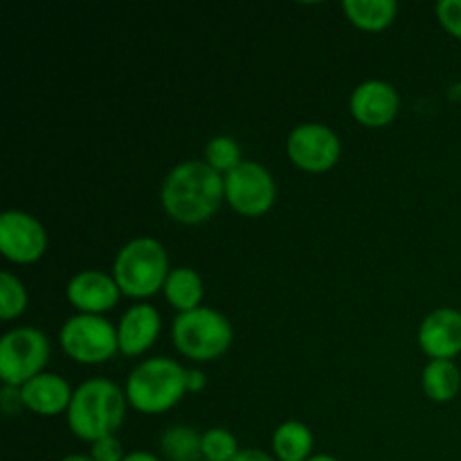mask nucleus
Wrapping results in <instances>:
<instances>
[{
	"label": "nucleus",
	"instance_id": "f257e3e1",
	"mask_svg": "<svg viewBox=\"0 0 461 461\" xmlns=\"http://www.w3.org/2000/svg\"><path fill=\"white\" fill-rule=\"evenodd\" d=\"M160 201L167 214L178 223H203L225 201L223 174L205 160L178 162L162 180Z\"/></svg>",
	"mask_w": 461,
	"mask_h": 461
},
{
	"label": "nucleus",
	"instance_id": "f03ea898",
	"mask_svg": "<svg viewBox=\"0 0 461 461\" xmlns=\"http://www.w3.org/2000/svg\"><path fill=\"white\" fill-rule=\"evenodd\" d=\"M126 394L108 378H88L72 392L68 405V428L84 441H97L115 435L126 417Z\"/></svg>",
	"mask_w": 461,
	"mask_h": 461
},
{
	"label": "nucleus",
	"instance_id": "7ed1b4c3",
	"mask_svg": "<svg viewBox=\"0 0 461 461\" xmlns=\"http://www.w3.org/2000/svg\"><path fill=\"white\" fill-rule=\"evenodd\" d=\"M124 394L138 412H167L187 394V369L165 356L149 358L129 374Z\"/></svg>",
	"mask_w": 461,
	"mask_h": 461
},
{
	"label": "nucleus",
	"instance_id": "20e7f679",
	"mask_svg": "<svg viewBox=\"0 0 461 461\" xmlns=\"http://www.w3.org/2000/svg\"><path fill=\"white\" fill-rule=\"evenodd\" d=\"M169 257L153 237H135L120 248L113 261V277L124 295L151 297L169 277Z\"/></svg>",
	"mask_w": 461,
	"mask_h": 461
},
{
	"label": "nucleus",
	"instance_id": "39448f33",
	"mask_svg": "<svg viewBox=\"0 0 461 461\" xmlns=\"http://www.w3.org/2000/svg\"><path fill=\"white\" fill-rule=\"evenodd\" d=\"M232 324L210 306H198L194 311L178 313L171 322L174 347L187 358L198 363H210L223 356L232 342Z\"/></svg>",
	"mask_w": 461,
	"mask_h": 461
},
{
	"label": "nucleus",
	"instance_id": "423d86ee",
	"mask_svg": "<svg viewBox=\"0 0 461 461\" xmlns=\"http://www.w3.org/2000/svg\"><path fill=\"white\" fill-rule=\"evenodd\" d=\"M50 358V340L34 327L9 329L0 340V378L3 385L23 387L43 374Z\"/></svg>",
	"mask_w": 461,
	"mask_h": 461
},
{
	"label": "nucleus",
	"instance_id": "0eeeda50",
	"mask_svg": "<svg viewBox=\"0 0 461 461\" xmlns=\"http://www.w3.org/2000/svg\"><path fill=\"white\" fill-rule=\"evenodd\" d=\"M59 342L72 360L81 365H99L120 351L117 329L102 315L77 313L61 324Z\"/></svg>",
	"mask_w": 461,
	"mask_h": 461
},
{
	"label": "nucleus",
	"instance_id": "6e6552de",
	"mask_svg": "<svg viewBox=\"0 0 461 461\" xmlns=\"http://www.w3.org/2000/svg\"><path fill=\"white\" fill-rule=\"evenodd\" d=\"M225 201L243 216H261L275 205L277 185L261 162L243 160L223 176Z\"/></svg>",
	"mask_w": 461,
	"mask_h": 461
},
{
	"label": "nucleus",
	"instance_id": "1a4fd4ad",
	"mask_svg": "<svg viewBox=\"0 0 461 461\" xmlns=\"http://www.w3.org/2000/svg\"><path fill=\"white\" fill-rule=\"evenodd\" d=\"M288 158L304 171H329L340 160L342 142L331 126L322 122H304L288 133Z\"/></svg>",
	"mask_w": 461,
	"mask_h": 461
},
{
	"label": "nucleus",
	"instance_id": "9d476101",
	"mask_svg": "<svg viewBox=\"0 0 461 461\" xmlns=\"http://www.w3.org/2000/svg\"><path fill=\"white\" fill-rule=\"evenodd\" d=\"M48 248V232L43 223L30 212L5 210L0 216V252L16 264H32L41 259Z\"/></svg>",
	"mask_w": 461,
	"mask_h": 461
},
{
	"label": "nucleus",
	"instance_id": "9b49d317",
	"mask_svg": "<svg viewBox=\"0 0 461 461\" xmlns=\"http://www.w3.org/2000/svg\"><path fill=\"white\" fill-rule=\"evenodd\" d=\"M399 90L385 79H365L351 90L349 111L356 122L369 129L387 126L399 115Z\"/></svg>",
	"mask_w": 461,
	"mask_h": 461
},
{
	"label": "nucleus",
	"instance_id": "f8f14e48",
	"mask_svg": "<svg viewBox=\"0 0 461 461\" xmlns=\"http://www.w3.org/2000/svg\"><path fill=\"white\" fill-rule=\"evenodd\" d=\"M417 340L430 360H453L461 354V311L453 306L430 311L419 324Z\"/></svg>",
	"mask_w": 461,
	"mask_h": 461
},
{
	"label": "nucleus",
	"instance_id": "ddd939ff",
	"mask_svg": "<svg viewBox=\"0 0 461 461\" xmlns=\"http://www.w3.org/2000/svg\"><path fill=\"white\" fill-rule=\"evenodd\" d=\"M122 291L115 277L104 270L88 268L72 275L66 286V297L79 313L102 315L104 311L113 309L120 300Z\"/></svg>",
	"mask_w": 461,
	"mask_h": 461
},
{
	"label": "nucleus",
	"instance_id": "4468645a",
	"mask_svg": "<svg viewBox=\"0 0 461 461\" xmlns=\"http://www.w3.org/2000/svg\"><path fill=\"white\" fill-rule=\"evenodd\" d=\"M160 333V313L156 306L140 302L126 309L117 324V345L124 356H140L156 342Z\"/></svg>",
	"mask_w": 461,
	"mask_h": 461
},
{
	"label": "nucleus",
	"instance_id": "2eb2a0df",
	"mask_svg": "<svg viewBox=\"0 0 461 461\" xmlns=\"http://www.w3.org/2000/svg\"><path fill=\"white\" fill-rule=\"evenodd\" d=\"M72 392L75 390H70V383L52 372L39 374V376H34L21 387L25 408L30 412L41 414V417H54V414L68 412Z\"/></svg>",
	"mask_w": 461,
	"mask_h": 461
},
{
	"label": "nucleus",
	"instance_id": "dca6fc26",
	"mask_svg": "<svg viewBox=\"0 0 461 461\" xmlns=\"http://www.w3.org/2000/svg\"><path fill=\"white\" fill-rule=\"evenodd\" d=\"M273 453L279 461H309L313 457V432L306 423L284 421L273 432Z\"/></svg>",
	"mask_w": 461,
	"mask_h": 461
},
{
	"label": "nucleus",
	"instance_id": "f3484780",
	"mask_svg": "<svg viewBox=\"0 0 461 461\" xmlns=\"http://www.w3.org/2000/svg\"><path fill=\"white\" fill-rule=\"evenodd\" d=\"M162 293L178 313H185V311H194L201 306L205 288H203V279L196 270L189 266H178V268L169 270Z\"/></svg>",
	"mask_w": 461,
	"mask_h": 461
},
{
	"label": "nucleus",
	"instance_id": "a211bd4d",
	"mask_svg": "<svg viewBox=\"0 0 461 461\" xmlns=\"http://www.w3.org/2000/svg\"><path fill=\"white\" fill-rule=\"evenodd\" d=\"M421 387L435 403H446L457 396L461 374L453 360H430L421 372Z\"/></svg>",
	"mask_w": 461,
	"mask_h": 461
},
{
	"label": "nucleus",
	"instance_id": "6ab92c4d",
	"mask_svg": "<svg viewBox=\"0 0 461 461\" xmlns=\"http://www.w3.org/2000/svg\"><path fill=\"white\" fill-rule=\"evenodd\" d=\"M342 9L356 27L369 32L385 30L399 14V5L394 0H345Z\"/></svg>",
	"mask_w": 461,
	"mask_h": 461
},
{
	"label": "nucleus",
	"instance_id": "aec40b11",
	"mask_svg": "<svg viewBox=\"0 0 461 461\" xmlns=\"http://www.w3.org/2000/svg\"><path fill=\"white\" fill-rule=\"evenodd\" d=\"M203 432L196 428L185 426H169L160 435V453L167 461H203L201 448Z\"/></svg>",
	"mask_w": 461,
	"mask_h": 461
},
{
	"label": "nucleus",
	"instance_id": "412c9836",
	"mask_svg": "<svg viewBox=\"0 0 461 461\" xmlns=\"http://www.w3.org/2000/svg\"><path fill=\"white\" fill-rule=\"evenodd\" d=\"M205 162L216 169L219 174H228L234 167H239L243 162L241 147L234 138L230 135H214L210 142L205 144Z\"/></svg>",
	"mask_w": 461,
	"mask_h": 461
},
{
	"label": "nucleus",
	"instance_id": "4be33fe9",
	"mask_svg": "<svg viewBox=\"0 0 461 461\" xmlns=\"http://www.w3.org/2000/svg\"><path fill=\"white\" fill-rule=\"evenodd\" d=\"M203 461H232L239 455V441L228 428H207L201 439Z\"/></svg>",
	"mask_w": 461,
	"mask_h": 461
},
{
	"label": "nucleus",
	"instance_id": "5701e85b",
	"mask_svg": "<svg viewBox=\"0 0 461 461\" xmlns=\"http://www.w3.org/2000/svg\"><path fill=\"white\" fill-rule=\"evenodd\" d=\"M27 309V288L9 270L0 273V318L14 320Z\"/></svg>",
	"mask_w": 461,
	"mask_h": 461
},
{
	"label": "nucleus",
	"instance_id": "b1692460",
	"mask_svg": "<svg viewBox=\"0 0 461 461\" xmlns=\"http://www.w3.org/2000/svg\"><path fill=\"white\" fill-rule=\"evenodd\" d=\"M129 453H124V446L115 435L104 437L90 444V459L93 461H124Z\"/></svg>",
	"mask_w": 461,
	"mask_h": 461
},
{
	"label": "nucleus",
	"instance_id": "393cba45",
	"mask_svg": "<svg viewBox=\"0 0 461 461\" xmlns=\"http://www.w3.org/2000/svg\"><path fill=\"white\" fill-rule=\"evenodd\" d=\"M437 18L446 32L461 41V0H439L437 3Z\"/></svg>",
	"mask_w": 461,
	"mask_h": 461
},
{
	"label": "nucleus",
	"instance_id": "a878e982",
	"mask_svg": "<svg viewBox=\"0 0 461 461\" xmlns=\"http://www.w3.org/2000/svg\"><path fill=\"white\" fill-rule=\"evenodd\" d=\"M0 408H3L5 414H18L25 403H23L21 387L3 385V394H0Z\"/></svg>",
	"mask_w": 461,
	"mask_h": 461
},
{
	"label": "nucleus",
	"instance_id": "bb28decb",
	"mask_svg": "<svg viewBox=\"0 0 461 461\" xmlns=\"http://www.w3.org/2000/svg\"><path fill=\"white\" fill-rule=\"evenodd\" d=\"M232 461H277L261 448H241Z\"/></svg>",
	"mask_w": 461,
	"mask_h": 461
},
{
	"label": "nucleus",
	"instance_id": "cd10ccee",
	"mask_svg": "<svg viewBox=\"0 0 461 461\" xmlns=\"http://www.w3.org/2000/svg\"><path fill=\"white\" fill-rule=\"evenodd\" d=\"M205 387V372L201 369H187V392H198Z\"/></svg>",
	"mask_w": 461,
	"mask_h": 461
},
{
	"label": "nucleus",
	"instance_id": "c85d7f7f",
	"mask_svg": "<svg viewBox=\"0 0 461 461\" xmlns=\"http://www.w3.org/2000/svg\"><path fill=\"white\" fill-rule=\"evenodd\" d=\"M124 461H160V457L153 453H144V450H135V453H129Z\"/></svg>",
	"mask_w": 461,
	"mask_h": 461
},
{
	"label": "nucleus",
	"instance_id": "c756f323",
	"mask_svg": "<svg viewBox=\"0 0 461 461\" xmlns=\"http://www.w3.org/2000/svg\"><path fill=\"white\" fill-rule=\"evenodd\" d=\"M61 461H93L90 455H66Z\"/></svg>",
	"mask_w": 461,
	"mask_h": 461
},
{
	"label": "nucleus",
	"instance_id": "7c9ffc66",
	"mask_svg": "<svg viewBox=\"0 0 461 461\" xmlns=\"http://www.w3.org/2000/svg\"><path fill=\"white\" fill-rule=\"evenodd\" d=\"M309 461H340V459L333 457V455H313Z\"/></svg>",
	"mask_w": 461,
	"mask_h": 461
}]
</instances>
